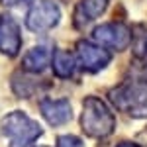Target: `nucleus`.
I'll use <instances>...</instances> for the list:
<instances>
[{
  "label": "nucleus",
  "instance_id": "1",
  "mask_svg": "<svg viewBox=\"0 0 147 147\" xmlns=\"http://www.w3.org/2000/svg\"><path fill=\"white\" fill-rule=\"evenodd\" d=\"M82 131L90 137H108L116 127V118L110 108L96 96H88L82 104V116H80Z\"/></svg>",
  "mask_w": 147,
  "mask_h": 147
},
{
  "label": "nucleus",
  "instance_id": "2",
  "mask_svg": "<svg viewBox=\"0 0 147 147\" xmlns=\"http://www.w3.org/2000/svg\"><path fill=\"white\" fill-rule=\"evenodd\" d=\"M110 100L112 104L127 112L136 118H145L147 116V84L143 82H127L118 88L110 90Z\"/></svg>",
  "mask_w": 147,
  "mask_h": 147
},
{
  "label": "nucleus",
  "instance_id": "3",
  "mask_svg": "<svg viewBox=\"0 0 147 147\" xmlns=\"http://www.w3.org/2000/svg\"><path fill=\"white\" fill-rule=\"evenodd\" d=\"M2 134L10 139V147H28L41 136V127L24 112H12L2 120Z\"/></svg>",
  "mask_w": 147,
  "mask_h": 147
},
{
  "label": "nucleus",
  "instance_id": "4",
  "mask_svg": "<svg viewBox=\"0 0 147 147\" xmlns=\"http://www.w3.org/2000/svg\"><path fill=\"white\" fill-rule=\"evenodd\" d=\"M131 30L120 22H108L98 26L92 32V41L96 45L104 47V49H116V51H124L127 45L131 43Z\"/></svg>",
  "mask_w": 147,
  "mask_h": 147
},
{
  "label": "nucleus",
  "instance_id": "5",
  "mask_svg": "<svg viewBox=\"0 0 147 147\" xmlns=\"http://www.w3.org/2000/svg\"><path fill=\"white\" fill-rule=\"evenodd\" d=\"M59 18H61V10H59V6L55 2L37 0L28 12L26 26L32 32H47V30H51L53 26L59 24Z\"/></svg>",
  "mask_w": 147,
  "mask_h": 147
},
{
  "label": "nucleus",
  "instance_id": "6",
  "mask_svg": "<svg viewBox=\"0 0 147 147\" xmlns=\"http://www.w3.org/2000/svg\"><path fill=\"white\" fill-rule=\"evenodd\" d=\"M110 51L104 49V47L96 45V43H90V41H80L77 45V65L88 73H98L100 69H104L108 63H110Z\"/></svg>",
  "mask_w": 147,
  "mask_h": 147
},
{
  "label": "nucleus",
  "instance_id": "7",
  "mask_svg": "<svg viewBox=\"0 0 147 147\" xmlns=\"http://www.w3.org/2000/svg\"><path fill=\"white\" fill-rule=\"evenodd\" d=\"M22 47V35L18 24L10 16H0V51L8 57L18 55Z\"/></svg>",
  "mask_w": 147,
  "mask_h": 147
},
{
  "label": "nucleus",
  "instance_id": "8",
  "mask_svg": "<svg viewBox=\"0 0 147 147\" xmlns=\"http://www.w3.org/2000/svg\"><path fill=\"white\" fill-rule=\"evenodd\" d=\"M39 110H41V116L45 118L51 125H63L71 120V104L65 98H43L39 102Z\"/></svg>",
  "mask_w": 147,
  "mask_h": 147
},
{
  "label": "nucleus",
  "instance_id": "9",
  "mask_svg": "<svg viewBox=\"0 0 147 147\" xmlns=\"http://www.w3.org/2000/svg\"><path fill=\"white\" fill-rule=\"evenodd\" d=\"M53 59V53L47 45H37L34 49H30L26 55H24V61H22V67L28 71V73H41L45 71L49 61Z\"/></svg>",
  "mask_w": 147,
  "mask_h": 147
},
{
  "label": "nucleus",
  "instance_id": "10",
  "mask_svg": "<svg viewBox=\"0 0 147 147\" xmlns=\"http://www.w3.org/2000/svg\"><path fill=\"white\" fill-rule=\"evenodd\" d=\"M51 63H53V73L59 79H69L75 73V67H77L75 57L71 55V53H67V51H63V49H57L55 53H53Z\"/></svg>",
  "mask_w": 147,
  "mask_h": 147
},
{
  "label": "nucleus",
  "instance_id": "11",
  "mask_svg": "<svg viewBox=\"0 0 147 147\" xmlns=\"http://www.w3.org/2000/svg\"><path fill=\"white\" fill-rule=\"evenodd\" d=\"M106 6H108V0H80L77 16H82L80 20H84V26H86L90 20L98 18L106 10Z\"/></svg>",
  "mask_w": 147,
  "mask_h": 147
},
{
  "label": "nucleus",
  "instance_id": "12",
  "mask_svg": "<svg viewBox=\"0 0 147 147\" xmlns=\"http://www.w3.org/2000/svg\"><path fill=\"white\" fill-rule=\"evenodd\" d=\"M12 86H14V92L18 94V96H22V98H30V96H34L35 90L39 88V80L35 82L34 79H30V77H26V75H14V80H12Z\"/></svg>",
  "mask_w": 147,
  "mask_h": 147
},
{
  "label": "nucleus",
  "instance_id": "13",
  "mask_svg": "<svg viewBox=\"0 0 147 147\" xmlns=\"http://www.w3.org/2000/svg\"><path fill=\"white\" fill-rule=\"evenodd\" d=\"M57 147H82V143L75 136H61L57 139Z\"/></svg>",
  "mask_w": 147,
  "mask_h": 147
},
{
  "label": "nucleus",
  "instance_id": "14",
  "mask_svg": "<svg viewBox=\"0 0 147 147\" xmlns=\"http://www.w3.org/2000/svg\"><path fill=\"white\" fill-rule=\"evenodd\" d=\"M22 2H30V0H2L4 6H16V4H22Z\"/></svg>",
  "mask_w": 147,
  "mask_h": 147
},
{
  "label": "nucleus",
  "instance_id": "15",
  "mask_svg": "<svg viewBox=\"0 0 147 147\" xmlns=\"http://www.w3.org/2000/svg\"><path fill=\"white\" fill-rule=\"evenodd\" d=\"M141 49H143V53H141V55L147 57V35H145V39H143V43H141Z\"/></svg>",
  "mask_w": 147,
  "mask_h": 147
},
{
  "label": "nucleus",
  "instance_id": "16",
  "mask_svg": "<svg viewBox=\"0 0 147 147\" xmlns=\"http://www.w3.org/2000/svg\"><path fill=\"white\" fill-rule=\"evenodd\" d=\"M118 147H139V145H136V143H120Z\"/></svg>",
  "mask_w": 147,
  "mask_h": 147
},
{
  "label": "nucleus",
  "instance_id": "17",
  "mask_svg": "<svg viewBox=\"0 0 147 147\" xmlns=\"http://www.w3.org/2000/svg\"><path fill=\"white\" fill-rule=\"evenodd\" d=\"M39 147H45V145H39Z\"/></svg>",
  "mask_w": 147,
  "mask_h": 147
}]
</instances>
